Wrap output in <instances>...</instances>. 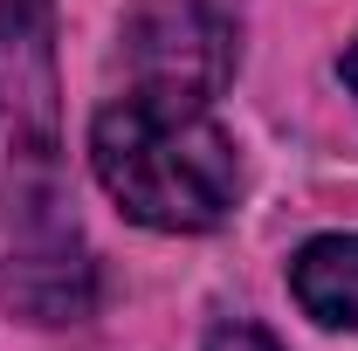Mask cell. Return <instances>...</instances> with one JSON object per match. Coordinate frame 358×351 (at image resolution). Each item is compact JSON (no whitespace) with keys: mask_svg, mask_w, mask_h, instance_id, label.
Here are the masks:
<instances>
[{"mask_svg":"<svg viewBox=\"0 0 358 351\" xmlns=\"http://www.w3.org/2000/svg\"><path fill=\"white\" fill-rule=\"evenodd\" d=\"M90 159L103 193L138 227H159V234H207L227 220L241 193L234 138L207 117V103H179V96L124 89L96 117Z\"/></svg>","mask_w":358,"mask_h":351,"instance_id":"1","label":"cell"},{"mask_svg":"<svg viewBox=\"0 0 358 351\" xmlns=\"http://www.w3.org/2000/svg\"><path fill=\"white\" fill-rule=\"evenodd\" d=\"M345 83H352V96H358V42H352V55H345Z\"/></svg>","mask_w":358,"mask_h":351,"instance_id":"7","label":"cell"},{"mask_svg":"<svg viewBox=\"0 0 358 351\" xmlns=\"http://www.w3.org/2000/svg\"><path fill=\"white\" fill-rule=\"evenodd\" d=\"M207 351H282L268 331H255V324H221L214 338H207Z\"/></svg>","mask_w":358,"mask_h":351,"instance_id":"6","label":"cell"},{"mask_svg":"<svg viewBox=\"0 0 358 351\" xmlns=\"http://www.w3.org/2000/svg\"><path fill=\"white\" fill-rule=\"evenodd\" d=\"M0 214L21 241L76 234L62 220V110L48 0H0Z\"/></svg>","mask_w":358,"mask_h":351,"instance_id":"2","label":"cell"},{"mask_svg":"<svg viewBox=\"0 0 358 351\" xmlns=\"http://www.w3.org/2000/svg\"><path fill=\"white\" fill-rule=\"evenodd\" d=\"M289 289L331 331H358V234H317L289 262Z\"/></svg>","mask_w":358,"mask_h":351,"instance_id":"5","label":"cell"},{"mask_svg":"<svg viewBox=\"0 0 358 351\" xmlns=\"http://www.w3.org/2000/svg\"><path fill=\"white\" fill-rule=\"evenodd\" d=\"M7 296L28 310V317H42V324H69V317H83L90 310V255L76 234H62V241H28L14 262H7Z\"/></svg>","mask_w":358,"mask_h":351,"instance_id":"4","label":"cell"},{"mask_svg":"<svg viewBox=\"0 0 358 351\" xmlns=\"http://www.w3.org/2000/svg\"><path fill=\"white\" fill-rule=\"evenodd\" d=\"M234 14L221 0H138L117 35L124 89L179 96V103H214L234 76Z\"/></svg>","mask_w":358,"mask_h":351,"instance_id":"3","label":"cell"}]
</instances>
